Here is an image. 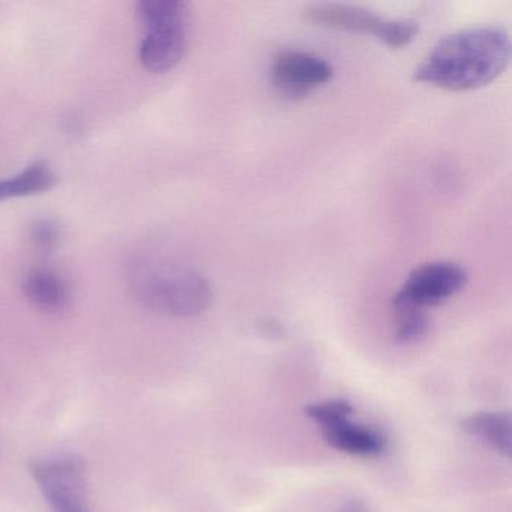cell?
Listing matches in <instances>:
<instances>
[{
  "instance_id": "obj_1",
  "label": "cell",
  "mask_w": 512,
  "mask_h": 512,
  "mask_svg": "<svg viewBox=\"0 0 512 512\" xmlns=\"http://www.w3.org/2000/svg\"><path fill=\"white\" fill-rule=\"evenodd\" d=\"M511 61V38L500 26L461 29L443 38L418 65L413 79L448 91L490 85Z\"/></svg>"
},
{
  "instance_id": "obj_10",
  "label": "cell",
  "mask_w": 512,
  "mask_h": 512,
  "mask_svg": "<svg viewBox=\"0 0 512 512\" xmlns=\"http://www.w3.org/2000/svg\"><path fill=\"white\" fill-rule=\"evenodd\" d=\"M464 431L487 443L494 451L511 455V416L506 412H481L461 422Z\"/></svg>"
},
{
  "instance_id": "obj_2",
  "label": "cell",
  "mask_w": 512,
  "mask_h": 512,
  "mask_svg": "<svg viewBox=\"0 0 512 512\" xmlns=\"http://www.w3.org/2000/svg\"><path fill=\"white\" fill-rule=\"evenodd\" d=\"M131 290L146 308L170 317H194L212 302L209 281L194 269L157 260L131 266Z\"/></svg>"
},
{
  "instance_id": "obj_17",
  "label": "cell",
  "mask_w": 512,
  "mask_h": 512,
  "mask_svg": "<svg viewBox=\"0 0 512 512\" xmlns=\"http://www.w3.org/2000/svg\"><path fill=\"white\" fill-rule=\"evenodd\" d=\"M328 512H373V509L361 499H350L340 503Z\"/></svg>"
},
{
  "instance_id": "obj_14",
  "label": "cell",
  "mask_w": 512,
  "mask_h": 512,
  "mask_svg": "<svg viewBox=\"0 0 512 512\" xmlns=\"http://www.w3.org/2000/svg\"><path fill=\"white\" fill-rule=\"evenodd\" d=\"M352 412V404L346 400L322 401V403L310 404L305 407V415L317 424L323 425V428L349 419Z\"/></svg>"
},
{
  "instance_id": "obj_13",
  "label": "cell",
  "mask_w": 512,
  "mask_h": 512,
  "mask_svg": "<svg viewBox=\"0 0 512 512\" xmlns=\"http://www.w3.org/2000/svg\"><path fill=\"white\" fill-rule=\"evenodd\" d=\"M418 34V23L413 20H386L383 22L377 40L389 49H403L412 43Z\"/></svg>"
},
{
  "instance_id": "obj_5",
  "label": "cell",
  "mask_w": 512,
  "mask_h": 512,
  "mask_svg": "<svg viewBox=\"0 0 512 512\" xmlns=\"http://www.w3.org/2000/svg\"><path fill=\"white\" fill-rule=\"evenodd\" d=\"M334 77V68L325 59L304 52H281L272 64V79L284 97L299 100Z\"/></svg>"
},
{
  "instance_id": "obj_3",
  "label": "cell",
  "mask_w": 512,
  "mask_h": 512,
  "mask_svg": "<svg viewBox=\"0 0 512 512\" xmlns=\"http://www.w3.org/2000/svg\"><path fill=\"white\" fill-rule=\"evenodd\" d=\"M467 283V274L452 262H431L416 268L392 299L397 311L436 307L460 292Z\"/></svg>"
},
{
  "instance_id": "obj_4",
  "label": "cell",
  "mask_w": 512,
  "mask_h": 512,
  "mask_svg": "<svg viewBox=\"0 0 512 512\" xmlns=\"http://www.w3.org/2000/svg\"><path fill=\"white\" fill-rule=\"evenodd\" d=\"M32 472L53 512H91L82 460L65 457L40 461Z\"/></svg>"
},
{
  "instance_id": "obj_7",
  "label": "cell",
  "mask_w": 512,
  "mask_h": 512,
  "mask_svg": "<svg viewBox=\"0 0 512 512\" xmlns=\"http://www.w3.org/2000/svg\"><path fill=\"white\" fill-rule=\"evenodd\" d=\"M185 50L187 29H154L148 32L140 44V64L152 73H166L182 61Z\"/></svg>"
},
{
  "instance_id": "obj_11",
  "label": "cell",
  "mask_w": 512,
  "mask_h": 512,
  "mask_svg": "<svg viewBox=\"0 0 512 512\" xmlns=\"http://www.w3.org/2000/svg\"><path fill=\"white\" fill-rule=\"evenodd\" d=\"M56 175L46 163H35L10 179H0V202L17 197L34 196L52 190Z\"/></svg>"
},
{
  "instance_id": "obj_6",
  "label": "cell",
  "mask_w": 512,
  "mask_h": 512,
  "mask_svg": "<svg viewBox=\"0 0 512 512\" xmlns=\"http://www.w3.org/2000/svg\"><path fill=\"white\" fill-rule=\"evenodd\" d=\"M305 19L313 25L350 34H371L377 38L382 29L383 17L358 5L316 4L305 10Z\"/></svg>"
},
{
  "instance_id": "obj_8",
  "label": "cell",
  "mask_w": 512,
  "mask_h": 512,
  "mask_svg": "<svg viewBox=\"0 0 512 512\" xmlns=\"http://www.w3.org/2000/svg\"><path fill=\"white\" fill-rule=\"evenodd\" d=\"M323 436L332 448L359 457H376L386 448V439L379 431L353 424L349 419L323 428Z\"/></svg>"
},
{
  "instance_id": "obj_15",
  "label": "cell",
  "mask_w": 512,
  "mask_h": 512,
  "mask_svg": "<svg viewBox=\"0 0 512 512\" xmlns=\"http://www.w3.org/2000/svg\"><path fill=\"white\" fill-rule=\"evenodd\" d=\"M398 326L397 338L400 344H410L424 337L428 329V319L425 311L406 310L397 311Z\"/></svg>"
},
{
  "instance_id": "obj_16",
  "label": "cell",
  "mask_w": 512,
  "mask_h": 512,
  "mask_svg": "<svg viewBox=\"0 0 512 512\" xmlns=\"http://www.w3.org/2000/svg\"><path fill=\"white\" fill-rule=\"evenodd\" d=\"M61 236V226L55 220L41 218L31 226V241L38 250L46 253H50L61 244Z\"/></svg>"
},
{
  "instance_id": "obj_9",
  "label": "cell",
  "mask_w": 512,
  "mask_h": 512,
  "mask_svg": "<svg viewBox=\"0 0 512 512\" xmlns=\"http://www.w3.org/2000/svg\"><path fill=\"white\" fill-rule=\"evenodd\" d=\"M23 292L34 307L46 313H58L70 304V287L52 271L31 272L23 283Z\"/></svg>"
},
{
  "instance_id": "obj_12",
  "label": "cell",
  "mask_w": 512,
  "mask_h": 512,
  "mask_svg": "<svg viewBox=\"0 0 512 512\" xmlns=\"http://www.w3.org/2000/svg\"><path fill=\"white\" fill-rule=\"evenodd\" d=\"M137 14L148 31L167 28L188 29L190 22V8L181 0H143L137 5Z\"/></svg>"
}]
</instances>
